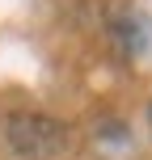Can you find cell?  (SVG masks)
Segmentation results:
<instances>
[{
    "label": "cell",
    "mask_w": 152,
    "mask_h": 160,
    "mask_svg": "<svg viewBox=\"0 0 152 160\" xmlns=\"http://www.w3.org/2000/svg\"><path fill=\"white\" fill-rule=\"evenodd\" d=\"M8 143L21 156H55L68 143V131L47 114H17L8 122Z\"/></svg>",
    "instance_id": "6da1fadb"
}]
</instances>
